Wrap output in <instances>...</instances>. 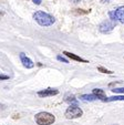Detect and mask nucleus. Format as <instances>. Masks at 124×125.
<instances>
[{
	"instance_id": "nucleus-4",
	"label": "nucleus",
	"mask_w": 124,
	"mask_h": 125,
	"mask_svg": "<svg viewBox=\"0 0 124 125\" xmlns=\"http://www.w3.org/2000/svg\"><path fill=\"white\" fill-rule=\"evenodd\" d=\"M112 21H119L121 23H124V6L119 7L117 9L113 10L109 13Z\"/></svg>"
},
{
	"instance_id": "nucleus-12",
	"label": "nucleus",
	"mask_w": 124,
	"mask_h": 125,
	"mask_svg": "<svg viewBox=\"0 0 124 125\" xmlns=\"http://www.w3.org/2000/svg\"><path fill=\"white\" fill-rule=\"evenodd\" d=\"M66 102H69V103L73 102V103H75V102H77V100H75L74 95H67V96H66Z\"/></svg>"
},
{
	"instance_id": "nucleus-3",
	"label": "nucleus",
	"mask_w": 124,
	"mask_h": 125,
	"mask_svg": "<svg viewBox=\"0 0 124 125\" xmlns=\"http://www.w3.org/2000/svg\"><path fill=\"white\" fill-rule=\"evenodd\" d=\"M82 114H83V112H82V110L80 109L79 106L71 104L68 109H67L64 115H66V117L68 120H72V118H78L80 116H82Z\"/></svg>"
},
{
	"instance_id": "nucleus-9",
	"label": "nucleus",
	"mask_w": 124,
	"mask_h": 125,
	"mask_svg": "<svg viewBox=\"0 0 124 125\" xmlns=\"http://www.w3.org/2000/svg\"><path fill=\"white\" fill-rule=\"evenodd\" d=\"M92 94L95 95V96L98 97V100L106 101V99H108V97L105 96V94H104V91L101 90V89H93V92H92Z\"/></svg>"
},
{
	"instance_id": "nucleus-13",
	"label": "nucleus",
	"mask_w": 124,
	"mask_h": 125,
	"mask_svg": "<svg viewBox=\"0 0 124 125\" xmlns=\"http://www.w3.org/2000/svg\"><path fill=\"white\" fill-rule=\"evenodd\" d=\"M98 70L100 71V72H102V73H106V74H113V72L112 71H110V70H106V69H104L103 66H99L98 68Z\"/></svg>"
},
{
	"instance_id": "nucleus-8",
	"label": "nucleus",
	"mask_w": 124,
	"mask_h": 125,
	"mask_svg": "<svg viewBox=\"0 0 124 125\" xmlns=\"http://www.w3.org/2000/svg\"><path fill=\"white\" fill-rule=\"evenodd\" d=\"M63 54H66L68 58H70L71 60H74V61H79V62H83V63H89V61L85 59H82L81 57H78L77 54L74 53H71V52H68V51H64Z\"/></svg>"
},
{
	"instance_id": "nucleus-1",
	"label": "nucleus",
	"mask_w": 124,
	"mask_h": 125,
	"mask_svg": "<svg viewBox=\"0 0 124 125\" xmlns=\"http://www.w3.org/2000/svg\"><path fill=\"white\" fill-rule=\"evenodd\" d=\"M33 19L42 27H49L52 26L56 21L53 17L51 14L47 13V12H43V11H37L33 13Z\"/></svg>"
},
{
	"instance_id": "nucleus-16",
	"label": "nucleus",
	"mask_w": 124,
	"mask_h": 125,
	"mask_svg": "<svg viewBox=\"0 0 124 125\" xmlns=\"http://www.w3.org/2000/svg\"><path fill=\"white\" fill-rule=\"evenodd\" d=\"M9 79V76H6V75H0V80H7Z\"/></svg>"
},
{
	"instance_id": "nucleus-14",
	"label": "nucleus",
	"mask_w": 124,
	"mask_h": 125,
	"mask_svg": "<svg viewBox=\"0 0 124 125\" xmlns=\"http://www.w3.org/2000/svg\"><path fill=\"white\" fill-rule=\"evenodd\" d=\"M112 92L117 93V94H124V87H119V89H113Z\"/></svg>"
},
{
	"instance_id": "nucleus-5",
	"label": "nucleus",
	"mask_w": 124,
	"mask_h": 125,
	"mask_svg": "<svg viewBox=\"0 0 124 125\" xmlns=\"http://www.w3.org/2000/svg\"><path fill=\"white\" fill-rule=\"evenodd\" d=\"M114 27H115L114 21H112V20H105V21H103L100 23L99 30L102 33H110L114 29Z\"/></svg>"
},
{
	"instance_id": "nucleus-20",
	"label": "nucleus",
	"mask_w": 124,
	"mask_h": 125,
	"mask_svg": "<svg viewBox=\"0 0 124 125\" xmlns=\"http://www.w3.org/2000/svg\"><path fill=\"white\" fill-rule=\"evenodd\" d=\"M113 125H117V124H113Z\"/></svg>"
},
{
	"instance_id": "nucleus-6",
	"label": "nucleus",
	"mask_w": 124,
	"mask_h": 125,
	"mask_svg": "<svg viewBox=\"0 0 124 125\" xmlns=\"http://www.w3.org/2000/svg\"><path fill=\"white\" fill-rule=\"evenodd\" d=\"M59 93V91L56 89H45V90L39 91L38 92V95L40 97H47V96H53V95H56Z\"/></svg>"
},
{
	"instance_id": "nucleus-2",
	"label": "nucleus",
	"mask_w": 124,
	"mask_h": 125,
	"mask_svg": "<svg viewBox=\"0 0 124 125\" xmlns=\"http://www.w3.org/2000/svg\"><path fill=\"white\" fill-rule=\"evenodd\" d=\"M34 120L38 125H51L54 123L56 117L49 112H40L35 115Z\"/></svg>"
},
{
	"instance_id": "nucleus-10",
	"label": "nucleus",
	"mask_w": 124,
	"mask_h": 125,
	"mask_svg": "<svg viewBox=\"0 0 124 125\" xmlns=\"http://www.w3.org/2000/svg\"><path fill=\"white\" fill-rule=\"evenodd\" d=\"M81 99L84 100V101H95V100H98V97L95 96L94 94H83L81 95Z\"/></svg>"
},
{
	"instance_id": "nucleus-19",
	"label": "nucleus",
	"mask_w": 124,
	"mask_h": 125,
	"mask_svg": "<svg viewBox=\"0 0 124 125\" xmlns=\"http://www.w3.org/2000/svg\"><path fill=\"white\" fill-rule=\"evenodd\" d=\"M1 16H2V12H0V17H1Z\"/></svg>"
},
{
	"instance_id": "nucleus-7",
	"label": "nucleus",
	"mask_w": 124,
	"mask_h": 125,
	"mask_svg": "<svg viewBox=\"0 0 124 125\" xmlns=\"http://www.w3.org/2000/svg\"><path fill=\"white\" fill-rule=\"evenodd\" d=\"M20 60H21V63L23 64L24 68L27 69H32L34 66V63L32 62V60L29 59L24 53H20Z\"/></svg>"
},
{
	"instance_id": "nucleus-15",
	"label": "nucleus",
	"mask_w": 124,
	"mask_h": 125,
	"mask_svg": "<svg viewBox=\"0 0 124 125\" xmlns=\"http://www.w3.org/2000/svg\"><path fill=\"white\" fill-rule=\"evenodd\" d=\"M56 59L59 60V61H62V62H64V63H69V61L67 59H64L63 57H61V55H58V57H56Z\"/></svg>"
},
{
	"instance_id": "nucleus-18",
	"label": "nucleus",
	"mask_w": 124,
	"mask_h": 125,
	"mask_svg": "<svg viewBox=\"0 0 124 125\" xmlns=\"http://www.w3.org/2000/svg\"><path fill=\"white\" fill-rule=\"evenodd\" d=\"M71 1H72V2H75V3H77V2H79L80 0H71Z\"/></svg>"
},
{
	"instance_id": "nucleus-17",
	"label": "nucleus",
	"mask_w": 124,
	"mask_h": 125,
	"mask_svg": "<svg viewBox=\"0 0 124 125\" xmlns=\"http://www.w3.org/2000/svg\"><path fill=\"white\" fill-rule=\"evenodd\" d=\"M33 2L37 3V5H40V3H41V0H33Z\"/></svg>"
},
{
	"instance_id": "nucleus-11",
	"label": "nucleus",
	"mask_w": 124,
	"mask_h": 125,
	"mask_svg": "<svg viewBox=\"0 0 124 125\" xmlns=\"http://www.w3.org/2000/svg\"><path fill=\"white\" fill-rule=\"evenodd\" d=\"M113 101H124V95H115L106 99V102H113Z\"/></svg>"
}]
</instances>
